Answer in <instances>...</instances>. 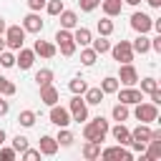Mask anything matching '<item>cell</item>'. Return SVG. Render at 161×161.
I'll return each instance as SVG.
<instances>
[{
	"instance_id": "cell-18",
	"label": "cell",
	"mask_w": 161,
	"mask_h": 161,
	"mask_svg": "<svg viewBox=\"0 0 161 161\" xmlns=\"http://www.w3.org/2000/svg\"><path fill=\"white\" fill-rule=\"evenodd\" d=\"M131 48H133V53H141V55H146V53L151 50V38H148V33H138V35L133 38Z\"/></svg>"
},
{
	"instance_id": "cell-9",
	"label": "cell",
	"mask_w": 161,
	"mask_h": 161,
	"mask_svg": "<svg viewBox=\"0 0 161 161\" xmlns=\"http://www.w3.org/2000/svg\"><path fill=\"white\" fill-rule=\"evenodd\" d=\"M118 83L123 86H136L138 83V70L133 68V63H118Z\"/></svg>"
},
{
	"instance_id": "cell-29",
	"label": "cell",
	"mask_w": 161,
	"mask_h": 161,
	"mask_svg": "<svg viewBox=\"0 0 161 161\" xmlns=\"http://www.w3.org/2000/svg\"><path fill=\"white\" fill-rule=\"evenodd\" d=\"M96 60H98V53H96L93 48H88V45H83V48H80V63H83L86 68H91V65H93Z\"/></svg>"
},
{
	"instance_id": "cell-32",
	"label": "cell",
	"mask_w": 161,
	"mask_h": 161,
	"mask_svg": "<svg viewBox=\"0 0 161 161\" xmlns=\"http://www.w3.org/2000/svg\"><path fill=\"white\" fill-rule=\"evenodd\" d=\"M55 141H58V146H73V141H75V136L68 131V126L65 128H58V136H55Z\"/></svg>"
},
{
	"instance_id": "cell-10",
	"label": "cell",
	"mask_w": 161,
	"mask_h": 161,
	"mask_svg": "<svg viewBox=\"0 0 161 161\" xmlns=\"http://www.w3.org/2000/svg\"><path fill=\"white\" fill-rule=\"evenodd\" d=\"M116 96H118V103H126V106H133V103L143 101V93L136 86H123V88L116 91Z\"/></svg>"
},
{
	"instance_id": "cell-13",
	"label": "cell",
	"mask_w": 161,
	"mask_h": 161,
	"mask_svg": "<svg viewBox=\"0 0 161 161\" xmlns=\"http://www.w3.org/2000/svg\"><path fill=\"white\" fill-rule=\"evenodd\" d=\"M108 133H111L113 141L121 143V146H128V143H131V128H128L126 123H116L113 128H108Z\"/></svg>"
},
{
	"instance_id": "cell-4",
	"label": "cell",
	"mask_w": 161,
	"mask_h": 161,
	"mask_svg": "<svg viewBox=\"0 0 161 161\" xmlns=\"http://www.w3.org/2000/svg\"><path fill=\"white\" fill-rule=\"evenodd\" d=\"M55 48L60 50V55H65V58H70L73 53H75V40H73V33L70 30H65V28H60L58 33H55Z\"/></svg>"
},
{
	"instance_id": "cell-50",
	"label": "cell",
	"mask_w": 161,
	"mask_h": 161,
	"mask_svg": "<svg viewBox=\"0 0 161 161\" xmlns=\"http://www.w3.org/2000/svg\"><path fill=\"white\" fill-rule=\"evenodd\" d=\"M123 3H126V5H133V8H136V5L141 3V0H123Z\"/></svg>"
},
{
	"instance_id": "cell-14",
	"label": "cell",
	"mask_w": 161,
	"mask_h": 161,
	"mask_svg": "<svg viewBox=\"0 0 161 161\" xmlns=\"http://www.w3.org/2000/svg\"><path fill=\"white\" fill-rule=\"evenodd\" d=\"M43 25H45V23H43V20H40V15H38V13H33V10L23 18V30H25V33H40V30H43Z\"/></svg>"
},
{
	"instance_id": "cell-46",
	"label": "cell",
	"mask_w": 161,
	"mask_h": 161,
	"mask_svg": "<svg viewBox=\"0 0 161 161\" xmlns=\"http://www.w3.org/2000/svg\"><path fill=\"white\" fill-rule=\"evenodd\" d=\"M148 98H151V103H156V106H158V103H161V91L156 88L153 93H148Z\"/></svg>"
},
{
	"instance_id": "cell-3",
	"label": "cell",
	"mask_w": 161,
	"mask_h": 161,
	"mask_svg": "<svg viewBox=\"0 0 161 161\" xmlns=\"http://www.w3.org/2000/svg\"><path fill=\"white\" fill-rule=\"evenodd\" d=\"M3 38H5L8 50H20L23 43H25V30H23V25H8Z\"/></svg>"
},
{
	"instance_id": "cell-44",
	"label": "cell",
	"mask_w": 161,
	"mask_h": 161,
	"mask_svg": "<svg viewBox=\"0 0 161 161\" xmlns=\"http://www.w3.org/2000/svg\"><path fill=\"white\" fill-rule=\"evenodd\" d=\"M8 111H10V101L5 96H0V116H8Z\"/></svg>"
},
{
	"instance_id": "cell-17",
	"label": "cell",
	"mask_w": 161,
	"mask_h": 161,
	"mask_svg": "<svg viewBox=\"0 0 161 161\" xmlns=\"http://www.w3.org/2000/svg\"><path fill=\"white\" fill-rule=\"evenodd\" d=\"M58 141H55V136H40V146H38V151L43 153V156H55L58 153Z\"/></svg>"
},
{
	"instance_id": "cell-27",
	"label": "cell",
	"mask_w": 161,
	"mask_h": 161,
	"mask_svg": "<svg viewBox=\"0 0 161 161\" xmlns=\"http://www.w3.org/2000/svg\"><path fill=\"white\" fill-rule=\"evenodd\" d=\"M148 136H151V128H148V123H138L133 131H131V141H148Z\"/></svg>"
},
{
	"instance_id": "cell-45",
	"label": "cell",
	"mask_w": 161,
	"mask_h": 161,
	"mask_svg": "<svg viewBox=\"0 0 161 161\" xmlns=\"http://www.w3.org/2000/svg\"><path fill=\"white\" fill-rule=\"evenodd\" d=\"M151 50H153V53H161V33H158L156 38H151Z\"/></svg>"
},
{
	"instance_id": "cell-21",
	"label": "cell",
	"mask_w": 161,
	"mask_h": 161,
	"mask_svg": "<svg viewBox=\"0 0 161 161\" xmlns=\"http://www.w3.org/2000/svg\"><path fill=\"white\" fill-rule=\"evenodd\" d=\"M101 8H103V15L116 18V15H121V10H123V0H101Z\"/></svg>"
},
{
	"instance_id": "cell-35",
	"label": "cell",
	"mask_w": 161,
	"mask_h": 161,
	"mask_svg": "<svg viewBox=\"0 0 161 161\" xmlns=\"http://www.w3.org/2000/svg\"><path fill=\"white\" fill-rule=\"evenodd\" d=\"M156 88H158V80L156 78H151V75L148 78H141V88H138L141 93H153Z\"/></svg>"
},
{
	"instance_id": "cell-24",
	"label": "cell",
	"mask_w": 161,
	"mask_h": 161,
	"mask_svg": "<svg viewBox=\"0 0 161 161\" xmlns=\"http://www.w3.org/2000/svg\"><path fill=\"white\" fill-rule=\"evenodd\" d=\"M80 153H83V158L96 161V158L101 156V143H96V141H86V143H83V148H80Z\"/></svg>"
},
{
	"instance_id": "cell-28",
	"label": "cell",
	"mask_w": 161,
	"mask_h": 161,
	"mask_svg": "<svg viewBox=\"0 0 161 161\" xmlns=\"http://www.w3.org/2000/svg\"><path fill=\"white\" fill-rule=\"evenodd\" d=\"M91 48H93L98 55H103V53H108V50H111V40H108L106 35H98L96 40H91Z\"/></svg>"
},
{
	"instance_id": "cell-12",
	"label": "cell",
	"mask_w": 161,
	"mask_h": 161,
	"mask_svg": "<svg viewBox=\"0 0 161 161\" xmlns=\"http://www.w3.org/2000/svg\"><path fill=\"white\" fill-rule=\"evenodd\" d=\"M33 63H35V53H33V48H20V50L15 53V65H18L20 70L33 68Z\"/></svg>"
},
{
	"instance_id": "cell-26",
	"label": "cell",
	"mask_w": 161,
	"mask_h": 161,
	"mask_svg": "<svg viewBox=\"0 0 161 161\" xmlns=\"http://www.w3.org/2000/svg\"><path fill=\"white\" fill-rule=\"evenodd\" d=\"M113 28H116V25H113V20H111L108 15H103V18L96 23V30H98V35H106V38H108V35H113Z\"/></svg>"
},
{
	"instance_id": "cell-38",
	"label": "cell",
	"mask_w": 161,
	"mask_h": 161,
	"mask_svg": "<svg viewBox=\"0 0 161 161\" xmlns=\"http://www.w3.org/2000/svg\"><path fill=\"white\" fill-rule=\"evenodd\" d=\"M10 146H13V148H15V151H18V153H20V151H25V148H28V146H30V141H28V138H25V136H20V133H18V136H15V138H13V141H10Z\"/></svg>"
},
{
	"instance_id": "cell-43",
	"label": "cell",
	"mask_w": 161,
	"mask_h": 161,
	"mask_svg": "<svg viewBox=\"0 0 161 161\" xmlns=\"http://www.w3.org/2000/svg\"><path fill=\"white\" fill-rule=\"evenodd\" d=\"M28 8H30L33 13H40V10L45 8V0H28Z\"/></svg>"
},
{
	"instance_id": "cell-39",
	"label": "cell",
	"mask_w": 161,
	"mask_h": 161,
	"mask_svg": "<svg viewBox=\"0 0 161 161\" xmlns=\"http://www.w3.org/2000/svg\"><path fill=\"white\" fill-rule=\"evenodd\" d=\"M40 156H43V153H40L38 148H30V146H28L25 151H20V158H25V161H38Z\"/></svg>"
},
{
	"instance_id": "cell-52",
	"label": "cell",
	"mask_w": 161,
	"mask_h": 161,
	"mask_svg": "<svg viewBox=\"0 0 161 161\" xmlns=\"http://www.w3.org/2000/svg\"><path fill=\"white\" fill-rule=\"evenodd\" d=\"M5 80H8V78H5V75H0V91H3V86H5Z\"/></svg>"
},
{
	"instance_id": "cell-49",
	"label": "cell",
	"mask_w": 161,
	"mask_h": 161,
	"mask_svg": "<svg viewBox=\"0 0 161 161\" xmlns=\"http://www.w3.org/2000/svg\"><path fill=\"white\" fill-rule=\"evenodd\" d=\"M5 48H8V45H5V38H3V35H0V53H3V50H5Z\"/></svg>"
},
{
	"instance_id": "cell-31",
	"label": "cell",
	"mask_w": 161,
	"mask_h": 161,
	"mask_svg": "<svg viewBox=\"0 0 161 161\" xmlns=\"http://www.w3.org/2000/svg\"><path fill=\"white\" fill-rule=\"evenodd\" d=\"M35 118H38L35 111H20V113H18V123H20L23 128H33V126H35Z\"/></svg>"
},
{
	"instance_id": "cell-41",
	"label": "cell",
	"mask_w": 161,
	"mask_h": 161,
	"mask_svg": "<svg viewBox=\"0 0 161 161\" xmlns=\"http://www.w3.org/2000/svg\"><path fill=\"white\" fill-rule=\"evenodd\" d=\"M15 156H18V151H15L13 146H0V158H3V161H13Z\"/></svg>"
},
{
	"instance_id": "cell-33",
	"label": "cell",
	"mask_w": 161,
	"mask_h": 161,
	"mask_svg": "<svg viewBox=\"0 0 161 161\" xmlns=\"http://www.w3.org/2000/svg\"><path fill=\"white\" fill-rule=\"evenodd\" d=\"M151 161H158L161 158V141H146V151H143Z\"/></svg>"
},
{
	"instance_id": "cell-37",
	"label": "cell",
	"mask_w": 161,
	"mask_h": 161,
	"mask_svg": "<svg viewBox=\"0 0 161 161\" xmlns=\"http://www.w3.org/2000/svg\"><path fill=\"white\" fill-rule=\"evenodd\" d=\"M63 8H65L63 0H45V13H48V15H60Z\"/></svg>"
},
{
	"instance_id": "cell-25",
	"label": "cell",
	"mask_w": 161,
	"mask_h": 161,
	"mask_svg": "<svg viewBox=\"0 0 161 161\" xmlns=\"http://www.w3.org/2000/svg\"><path fill=\"white\" fill-rule=\"evenodd\" d=\"M118 88H121V83H118V78H116V75H106V78L101 80V91H103L106 96H113Z\"/></svg>"
},
{
	"instance_id": "cell-15",
	"label": "cell",
	"mask_w": 161,
	"mask_h": 161,
	"mask_svg": "<svg viewBox=\"0 0 161 161\" xmlns=\"http://www.w3.org/2000/svg\"><path fill=\"white\" fill-rule=\"evenodd\" d=\"M60 101V93H58V88L50 83V86H40V103H45L48 108L50 106H55Z\"/></svg>"
},
{
	"instance_id": "cell-23",
	"label": "cell",
	"mask_w": 161,
	"mask_h": 161,
	"mask_svg": "<svg viewBox=\"0 0 161 161\" xmlns=\"http://www.w3.org/2000/svg\"><path fill=\"white\" fill-rule=\"evenodd\" d=\"M128 116H131V106H126V103H116V106L111 108V118L118 121V123L128 121Z\"/></svg>"
},
{
	"instance_id": "cell-42",
	"label": "cell",
	"mask_w": 161,
	"mask_h": 161,
	"mask_svg": "<svg viewBox=\"0 0 161 161\" xmlns=\"http://www.w3.org/2000/svg\"><path fill=\"white\" fill-rule=\"evenodd\" d=\"M15 91H18V88H15V83H13V80H5V86H3L0 96H5V98H13V96H15Z\"/></svg>"
},
{
	"instance_id": "cell-22",
	"label": "cell",
	"mask_w": 161,
	"mask_h": 161,
	"mask_svg": "<svg viewBox=\"0 0 161 161\" xmlns=\"http://www.w3.org/2000/svg\"><path fill=\"white\" fill-rule=\"evenodd\" d=\"M103 91H101V86L98 88H86V93H83V101H86V106H98V103H103Z\"/></svg>"
},
{
	"instance_id": "cell-30",
	"label": "cell",
	"mask_w": 161,
	"mask_h": 161,
	"mask_svg": "<svg viewBox=\"0 0 161 161\" xmlns=\"http://www.w3.org/2000/svg\"><path fill=\"white\" fill-rule=\"evenodd\" d=\"M53 78H55V75H53L50 68H40V70L35 73V83H38V88H40V86H50Z\"/></svg>"
},
{
	"instance_id": "cell-6",
	"label": "cell",
	"mask_w": 161,
	"mask_h": 161,
	"mask_svg": "<svg viewBox=\"0 0 161 161\" xmlns=\"http://www.w3.org/2000/svg\"><path fill=\"white\" fill-rule=\"evenodd\" d=\"M68 111H70V121H75V123L88 121V106H86L83 96H75V93H73V98H70V103H68Z\"/></svg>"
},
{
	"instance_id": "cell-40",
	"label": "cell",
	"mask_w": 161,
	"mask_h": 161,
	"mask_svg": "<svg viewBox=\"0 0 161 161\" xmlns=\"http://www.w3.org/2000/svg\"><path fill=\"white\" fill-rule=\"evenodd\" d=\"M98 5H101V0H78V8H80L83 13H93Z\"/></svg>"
},
{
	"instance_id": "cell-19",
	"label": "cell",
	"mask_w": 161,
	"mask_h": 161,
	"mask_svg": "<svg viewBox=\"0 0 161 161\" xmlns=\"http://www.w3.org/2000/svg\"><path fill=\"white\" fill-rule=\"evenodd\" d=\"M60 28H65V30H73V28H78V13L75 10H60Z\"/></svg>"
},
{
	"instance_id": "cell-5",
	"label": "cell",
	"mask_w": 161,
	"mask_h": 161,
	"mask_svg": "<svg viewBox=\"0 0 161 161\" xmlns=\"http://www.w3.org/2000/svg\"><path fill=\"white\" fill-rule=\"evenodd\" d=\"M103 161H133V151H128L126 146L116 143V146H108V148H101V156Z\"/></svg>"
},
{
	"instance_id": "cell-48",
	"label": "cell",
	"mask_w": 161,
	"mask_h": 161,
	"mask_svg": "<svg viewBox=\"0 0 161 161\" xmlns=\"http://www.w3.org/2000/svg\"><path fill=\"white\" fill-rule=\"evenodd\" d=\"M146 3H148L151 8H161V0H146Z\"/></svg>"
},
{
	"instance_id": "cell-34",
	"label": "cell",
	"mask_w": 161,
	"mask_h": 161,
	"mask_svg": "<svg viewBox=\"0 0 161 161\" xmlns=\"http://www.w3.org/2000/svg\"><path fill=\"white\" fill-rule=\"evenodd\" d=\"M68 88H70V93H75V96H83V93H86V88H88V83H86L83 78H70Z\"/></svg>"
},
{
	"instance_id": "cell-1",
	"label": "cell",
	"mask_w": 161,
	"mask_h": 161,
	"mask_svg": "<svg viewBox=\"0 0 161 161\" xmlns=\"http://www.w3.org/2000/svg\"><path fill=\"white\" fill-rule=\"evenodd\" d=\"M108 121L103 118V116H96V118H88V121H83V138L86 141H96V143H101V141H106V136H108Z\"/></svg>"
},
{
	"instance_id": "cell-7",
	"label": "cell",
	"mask_w": 161,
	"mask_h": 161,
	"mask_svg": "<svg viewBox=\"0 0 161 161\" xmlns=\"http://www.w3.org/2000/svg\"><path fill=\"white\" fill-rule=\"evenodd\" d=\"M111 55L113 60L118 63H133V48H131V40H118L116 45H111Z\"/></svg>"
},
{
	"instance_id": "cell-11",
	"label": "cell",
	"mask_w": 161,
	"mask_h": 161,
	"mask_svg": "<svg viewBox=\"0 0 161 161\" xmlns=\"http://www.w3.org/2000/svg\"><path fill=\"white\" fill-rule=\"evenodd\" d=\"M151 23H153V18H151L148 13L136 10V13L131 15V28H133L136 33H151Z\"/></svg>"
},
{
	"instance_id": "cell-47",
	"label": "cell",
	"mask_w": 161,
	"mask_h": 161,
	"mask_svg": "<svg viewBox=\"0 0 161 161\" xmlns=\"http://www.w3.org/2000/svg\"><path fill=\"white\" fill-rule=\"evenodd\" d=\"M5 28H8V23H5V18H0V35L5 33Z\"/></svg>"
},
{
	"instance_id": "cell-51",
	"label": "cell",
	"mask_w": 161,
	"mask_h": 161,
	"mask_svg": "<svg viewBox=\"0 0 161 161\" xmlns=\"http://www.w3.org/2000/svg\"><path fill=\"white\" fill-rule=\"evenodd\" d=\"M5 138H8V136H5V131H3V128H0V146H3V143H5Z\"/></svg>"
},
{
	"instance_id": "cell-8",
	"label": "cell",
	"mask_w": 161,
	"mask_h": 161,
	"mask_svg": "<svg viewBox=\"0 0 161 161\" xmlns=\"http://www.w3.org/2000/svg\"><path fill=\"white\" fill-rule=\"evenodd\" d=\"M48 118H50V123H53V126H58V128H65V126H70V123H73V121H70V111H68L65 106H60V103L50 106Z\"/></svg>"
},
{
	"instance_id": "cell-20",
	"label": "cell",
	"mask_w": 161,
	"mask_h": 161,
	"mask_svg": "<svg viewBox=\"0 0 161 161\" xmlns=\"http://www.w3.org/2000/svg\"><path fill=\"white\" fill-rule=\"evenodd\" d=\"M70 33H73L75 45H80V48H83V45H91V40H93V33H91L88 28H83V25H80V28H73Z\"/></svg>"
},
{
	"instance_id": "cell-36",
	"label": "cell",
	"mask_w": 161,
	"mask_h": 161,
	"mask_svg": "<svg viewBox=\"0 0 161 161\" xmlns=\"http://www.w3.org/2000/svg\"><path fill=\"white\" fill-rule=\"evenodd\" d=\"M0 65H3V68H15V53L5 48V50L0 53Z\"/></svg>"
},
{
	"instance_id": "cell-16",
	"label": "cell",
	"mask_w": 161,
	"mask_h": 161,
	"mask_svg": "<svg viewBox=\"0 0 161 161\" xmlns=\"http://www.w3.org/2000/svg\"><path fill=\"white\" fill-rule=\"evenodd\" d=\"M33 53H35V55H40V58H55L58 48H55L50 40H35V45H33Z\"/></svg>"
},
{
	"instance_id": "cell-2",
	"label": "cell",
	"mask_w": 161,
	"mask_h": 161,
	"mask_svg": "<svg viewBox=\"0 0 161 161\" xmlns=\"http://www.w3.org/2000/svg\"><path fill=\"white\" fill-rule=\"evenodd\" d=\"M133 116L138 123H153V121H158V106L151 101H138V103H133Z\"/></svg>"
}]
</instances>
